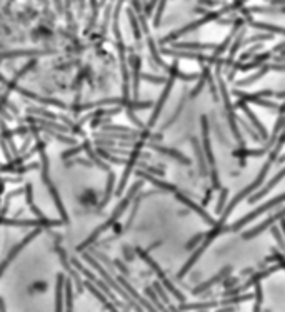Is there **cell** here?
Masks as SVG:
<instances>
[{
    "label": "cell",
    "instance_id": "cell-1",
    "mask_svg": "<svg viewBox=\"0 0 285 312\" xmlns=\"http://www.w3.org/2000/svg\"><path fill=\"white\" fill-rule=\"evenodd\" d=\"M142 184H144V182H137L135 186H133V187L130 189V191H128V194H127V196H125V199L122 200V202H120V204H119V205H117V207H115L114 214L110 215V219H109L107 222H105L104 226H100L99 229L95 231V232H92V234H90V237H88L87 241L83 242L82 246H79V247H77V249H79V250H83V249H85L87 246H90V244H92V242L95 241V239H97V237H99L100 234H102V232H104L105 229H109V227H112V226H114V222H115L117 219H119V217H120L122 214H124V210H125V209L128 207V204H130V200L133 199V196H135V192L138 191V189L142 187Z\"/></svg>",
    "mask_w": 285,
    "mask_h": 312
},
{
    "label": "cell",
    "instance_id": "cell-2",
    "mask_svg": "<svg viewBox=\"0 0 285 312\" xmlns=\"http://www.w3.org/2000/svg\"><path fill=\"white\" fill-rule=\"evenodd\" d=\"M282 202H285V192L280 194V196H278V197L269 200V202H265V204L259 205V207H257L255 210H252V212L245 214V215L242 217V219H239L233 226H228V231H230V232H237V231H240L244 226H247V224H250V222H252V220H255L260 214H265L269 209H273V207H275V205L282 204Z\"/></svg>",
    "mask_w": 285,
    "mask_h": 312
},
{
    "label": "cell",
    "instance_id": "cell-3",
    "mask_svg": "<svg viewBox=\"0 0 285 312\" xmlns=\"http://www.w3.org/2000/svg\"><path fill=\"white\" fill-rule=\"evenodd\" d=\"M217 80H219L220 94H222V97H223V104H225V112H227V119H228V125H230V130L233 133V137H235V141L239 142V146L245 147L242 133H240L239 129H237V115H235V112H233V105L230 104V99H228V92H227V88H225V82H223V79L220 77L219 72H217Z\"/></svg>",
    "mask_w": 285,
    "mask_h": 312
},
{
    "label": "cell",
    "instance_id": "cell-4",
    "mask_svg": "<svg viewBox=\"0 0 285 312\" xmlns=\"http://www.w3.org/2000/svg\"><path fill=\"white\" fill-rule=\"evenodd\" d=\"M167 70L170 72V77H169V80H167V85H165V88H164V92H162L159 102L155 104V110H154V114H152V117H150V120H149V127H152L155 122H157L159 115H160V112H162V109H164L165 100L169 99V96H170V91H172V87H174V82H175L177 75H178V65H177V62L172 64Z\"/></svg>",
    "mask_w": 285,
    "mask_h": 312
},
{
    "label": "cell",
    "instance_id": "cell-5",
    "mask_svg": "<svg viewBox=\"0 0 285 312\" xmlns=\"http://www.w3.org/2000/svg\"><path fill=\"white\" fill-rule=\"evenodd\" d=\"M64 220H50V219H37L35 220H19V219H0V226H15V227H50V226H62Z\"/></svg>",
    "mask_w": 285,
    "mask_h": 312
},
{
    "label": "cell",
    "instance_id": "cell-6",
    "mask_svg": "<svg viewBox=\"0 0 285 312\" xmlns=\"http://www.w3.org/2000/svg\"><path fill=\"white\" fill-rule=\"evenodd\" d=\"M137 252H138V255H140V257L145 260V262H147V264H149L150 267H152V269H154L155 272H157V276L160 277L162 284H164V286H165L167 289H169V292H170V294H174L175 299L178 300V302H183V296H182L180 292L177 291V289H175L174 286H172V284H170L169 281H167V277L164 276V272H162V269H160V267L157 265V262H154V260L149 257V254L145 252V250H142V249H137Z\"/></svg>",
    "mask_w": 285,
    "mask_h": 312
},
{
    "label": "cell",
    "instance_id": "cell-7",
    "mask_svg": "<svg viewBox=\"0 0 285 312\" xmlns=\"http://www.w3.org/2000/svg\"><path fill=\"white\" fill-rule=\"evenodd\" d=\"M85 259L88 260V262H90V264H92V267H93V269H97V271H99V274H100V276H102V277H104V281H105V282H109V286H110L112 289H114V291H115V292H119V294H120V296H122V297H124V299H127V300H128V302L135 304V300H132V297H130V294H128V292H125V291H124V289H122V287L119 286V284H117V282H115L114 279H112V277H110V276L107 274V271H105V269H104V267H102V265H100V264L97 262V260H95V259H92V257H90V255H85Z\"/></svg>",
    "mask_w": 285,
    "mask_h": 312
},
{
    "label": "cell",
    "instance_id": "cell-8",
    "mask_svg": "<svg viewBox=\"0 0 285 312\" xmlns=\"http://www.w3.org/2000/svg\"><path fill=\"white\" fill-rule=\"evenodd\" d=\"M282 217H285V207H282L280 210H277L275 214L270 215L265 222H262L260 226H257V227H254V229H250V231H245V232L242 234V237H244V239H254V237H257L259 234L264 232L267 227H270V226L275 224L277 220H280Z\"/></svg>",
    "mask_w": 285,
    "mask_h": 312
},
{
    "label": "cell",
    "instance_id": "cell-9",
    "mask_svg": "<svg viewBox=\"0 0 285 312\" xmlns=\"http://www.w3.org/2000/svg\"><path fill=\"white\" fill-rule=\"evenodd\" d=\"M283 177H285V167H283V169H280V172H278V174H275V175H273L269 182H267V186H264V187L260 189L259 192H255V194H252V196H250V199H249V204H255L257 200H260V199L264 197V196H267V194H269V192L272 191V189L275 187L277 184L283 179Z\"/></svg>",
    "mask_w": 285,
    "mask_h": 312
},
{
    "label": "cell",
    "instance_id": "cell-10",
    "mask_svg": "<svg viewBox=\"0 0 285 312\" xmlns=\"http://www.w3.org/2000/svg\"><path fill=\"white\" fill-rule=\"evenodd\" d=\"M175 197H177V200H180L182 204H185L187 207L192 209L194 212H197V214H199L200 217H202V219H204L209 226H215V220L212 219V217H210L209 214H207V210H204V205H197V204L192 202V200H190L188 197H185V196H183V194H180V192H175Z\"/></svg>",
    "mask_w": 285,
    "mask_h": 312
},
{
    "label": "cell",
    "instance_id": "cell-11",
    "mask_svg": "<svg viewBox=\"0 0 285 312\" xmlns=\"http://www.w3.org/2000/svg\"><path fill=\"white\" fill-rule=\"evenodd\" d=\"M37 234H38V231H33V232L30 234V236H27V237L24 239V241H22V242H19V244H17V246H15V247H14L12 250H10V254L7 255V257H5V260H4V262L0 264V276L4 274V272H5V269H7V267H9V264L12 262V260H14V259L17 257V254H19L20 250L24 249V247L27 246V244H29V242L32 241V239L37 236Z\"/></svg>",
    "mask_w": 285,
    "mask_h": 312
},
{
    "label": "cell",
    "instance_id": "cell-12",
    "mask_svg": "<svg viewBox=\"0 0 285 312\" xmlns=\"http://www.w3.org/2000/svg\"><path fill=\"white\" fill-rule=\"evenodd\" d=\"M235 107H239V109H242V110H244L245 115H247V119H249V120L254 124V127L257 129V132L260 133V137H262V139H269V132L265 130L264 124H262V122H260L259 119H257V115H255V114L252 112V110H250V109L247 107V105H245L244 100H239V102L235 104Z\"/></svg>",
    "mask_w": 285,
    "mask_h": 312
},
{
    "label": "cell",
    "instance_id": "cell-13",
    "mask_svg": "<svg viewBox=\"0 0 285 312\" xmlns=\"http://www.w3.org/2000/svg\"><path fill=\"white\" fill-rule=\"evenodd\" d=\"M74 264H75V267H77V269H79V271L82 272V274L87 277L88 281H93V284H97V286L100 287V291H102L104 294H107V296H109V297H110L112 300H114V302H117V299L114 297V294L110 292V286H105V284H104L102 281H99V279H97V276H93L92 272H88L87 269H83V265H82V264H79V262H77V260H74Z\"/></svg>",
    "mask_w": 285,
    "mask_h": 312
},
{
    "label": "cell",
    "instance_id": "cell-14",
    "mask_svg": "<svg viewBox=\"0 0 285 312\" xmlns=\"http://www.w3.org/2000/svg\"><path fill=\"white\" fill-rule=\"evenodd\" d=\"M228 272H230V267H228V265H227V267H223V269L219 272V274L212 277L210 281H207V282L200 284V286L195 287L194 291H192V294H195V296H197V294H202V292L205 291V289H210L212 286H215L217 282H222V281H223V277H225V276L228 274Z\"/></svg>",
    "mask_w": 285,
    "mask_h": 312
},
{
    "label": "cell",
    "instance_id": "cell-15",
    "mask_svg": "<svg viewBox=\"0 0 285 312\" xmlns=\"http://www.w3.org/2000/svg\"><path fill=\"white\" fill-rule=\"evenodd\" d=\"M145 147H150V149H154V150H157V152H162V154H167V155H170V157H174L177 160H180L182 164H185L188 165L190 164V160L185 157L183 154H180L178 150H174V149H167V147H162V146H157V144H145Z\"/></svg>",
    "mask_w": 285,
    "mask_h": 312
},
{
    "label": "cell",
    "instance_id": "cell-16",
    "mask_svg": "<svg viewBox=\"0 0 285 312\" xmlns=\"http://www.w3.org/2000/svg\"><path fill=\"white\" fill-rule=\"evenodd\" d=\"M130 65H132V70H133V97L137 99V94H138V82H140V59L137 55H132L130 57Z\"/></svg>",
    "mask_w": 285,
    "mask_h": 312
},
{
    "label": "cell",
    "instance_id": "cell-17",
    "mask_svg": "<svg viewBox=\"0 0 285 312\" xmlns=\"http://www.w3.org/2000/svg\"><path fill=\"white\" fill-rule=\"evenodd\" d=\"M192 147L195 150V155H197V160H199V165H200V174L204 177L209 175V170H207V160H205V154H204V149L199 146L197 139H192Z\"/></svg>",
    "mask_w": 285,
    "mask_h": 312
},
{
    "label": "cell",
    "instance_id": "cell-18",
    "mask_svg": "<svg viewBox=\"0 0 285 312\" xmlns=\"http://www.w3.org/2000/svg\"><path fill=\"white\" fill-rule=\"evenodd\" d=\"M272 70V64H262L260 65V70L257 72V74H254L252 77H249V79H242V80H239V85H252L254 82H257L259 79H262L267 72H270Z\"/></svg>",
    "mask_w": 285,
    "mask_h": 312
},
{
    "label": "cell",
    "instance_id": "cell-19",
    "mask_svg": "<svg viewBox=\"0 0 285 312\" xmlns=\"http://www.w3.org/2000/svg\"><path fill=\"white\" fill-rule=\"evenodd\" d=\"M137 175H138V177H142V179H147L149 182H152V184H155V186H157V187H160V189H162V191H169V192H177V187H175V186H172V184H167V182H162V181H159V179H155V177H152V175L145 174V172H142V170H138V172H137Z\"/></svg>",
    "mask_w": 285,
    "mask_h": 312
},
{
    "label": "cell",
    "instance_id": "cell-20",
    "mask_svg": "<svg viewBox=\"0 0 285 312\" xmlns=\"http://www.w3.org/2000/svg\"><path fill=\"white\" fill-rule=\"evenodd\" d=\"M59 250V255H60V260H62V264H64V267H65V269H67V272H69V274H70V277H74V279H75V286H77V291H79V292H82V282H80V277H79V274H77V272L74 271V269H72V267H70V264L69 262H67V255H65V252H64V250L62 249H57Z\"/></svg>",
    "mask_w": 285,
    "mask_h": 312
},
{
    "label": "cell",
    "instance_id": "cell-21",
    "mask_svg": "<svg viewBox=\"0 0 285 312\" xmlns=\"http://www.w3.org/2000/svg\"><path fill=\"white\" fill-rule=\"evenodd\" d=\"M175 49H190V50H214L217 43H199V42H183L174 43Z\"/></svg>",
    "mask_w": 285,
    "mask_h": 312
},
{
    "label": "cell",
    "instance_id": "cell-22",
    "mask_svg": "<svg viewBox=\"0 0 285 312\" xmlns=\"http://www.w3.org/2000/svg\"><path fill=\"white\" fill-rule=\"evenodd\" d=\"M117 279H119V282L122 284V286H124L125 287V291L128 292V294H130V297H133V300H137V302H140V304H144L145 305V307H147V309H154L152 307V305H149V302H147V300H144L140 296H138V294L135 292V291H133V289L130 287V284H128L125 279H124V277H122V276H119V277H117Z\"/></svg>",
    "mask_w": 285,
    "mask_h": 312
},
{
    "label": "cell",
    "instance_id": "cell-23",
    "mask_svg": "<svg viewBox=\"0 0 285 312\" xmlns=\"http://www.w3.org/2000/svg\"><path fill=\"white\" fill-rule=\"evenodd\" d=\"M85 286H87V289H88V291H90V292L93 294V296L97 297V299L100 300V302H102V304H104V305H105V307H107V309H110V310H115V309H117L115 305H112V304L109 302V299L104 296V294H102V291H99V289L95 287V286H92L90 282H87Z\"/></svg>",
    "mask_w": 285,
    "mask_h": 312
},
{
    "label": "cell",
    "instance_id": "cell-24",
    "mask_svg": "<svg viewBox=\"0 0 285 312\" xmlns=\"http://www.w3.org/2000/svg\"><path fill=\"white\" fill-rule=\"evenodd\" d=\"M250 25L255 27V29H262V30L272 32V33H283L285 35V29L277 27V25H269V24H265V22H250Z\"/></svg>",
    "mask_w": 285,
    "mask_h": 312
},
{
    "label": "cell",
    "instance_id": "cell-25",
    "mask_svg": "<svg viewBox=\"0 0 285 312\" xmlns=\"http://www.w3.org/2000/svg\"><path fill=\"white\" fill-rule=\"evenodd\" d=\"M64 291H65V304L67 310H72V304H74V291H72V281L67 279L64 282Z\"/></svg>",
    "mask_w": 285,
    "mask_h": 312
},
{
    "label": "cell",
    "instance_id": "cell-26",
    "mask_svg": "<svg viewBox=\"0 0 285 312\" xmlns=\"http://www.w3.org/2000/svg\"><path fill=\"white\" fill-rule=\"evenodd\" d=\"M83 149L87 150L88 157H90L92 160H95V164H97V165L100 167V169H102V170H105V172H109V170H110V167H109V165H105V164L102 162V160H100V159L97 157V154H95L93 150H92L90 144H88V142H83Z\"/></svg>",
    "mask_w": 285,
    "mask_h": 312
},
{
    "label": "cell",
    "instance_id": "cell-27",
    "mask_svg": "<svg viewBox=\"0 0 285 312\" xmlns=\"http://www.w3.org/2000/svg\"><path fill=\"white\" fill-rule=\"evenodd\" d=\"M64 282H65V279H64V276L60 274L59 276V279H57V299H55V309L57 310H62L64 309V302H62V287H64Z\"/></svg>",
    "mask_w": 285,
    "mask_h": 312
},
{
    "label": "cell",
    "instance_id": "cell-28",
    "mask_svg": "<svg viewBox=\"0 0 285 312\" xmlns=\"http://www.w3.org/2000/svg\"><path fill=\"white\" fill-rule=\"evenodd\" d=\"M127 14H128V20H130L132 30H133V33H135V38H140V37H142V32H140V27H138V20H137L135 14H133L132 9H128Z\"/></svg>",
    "mask_w": 285,
    "mask_h": 312
},
{
    "label": "cell",
    "instance_id": "cell-29",
    "mask_svg": "<svg viewBox=\"0 0 285 312\" xmlns=\"http://www.w3.org/2000/svg\"><path fill=\"white\" fill-rule=\"evenodd\" d=\"M275 37V33H260V35H254L252 38H245L242 42V46H247V43H254V42H264V40H272V38Z\"/></svg>",
    "mask_w": 285,
    "mask_h": 312
},
{
    "label": "cell",
    "instance_id": "cell-30",
    "mask_svg": "<svg viewBox=\"0 0 285 312\" xmlns=\"http://www.w3.org/2000/svg\"><path fill=\"white\" fill-rule=\"evenodd\" d=\"M228 196V189H225V187H222L220 189V197H219V204H217V207H215V214H222V210H223V205H225V202H227V197Z\"/></svg>",
    "mask_w": 285,
    "mask_h": 312
},
{
    "label": "cell",
    "instance_id": "cell-31",
    "mask_svg": "<svg viewBox=\"0 0 285 312\" xmlns=\"http://www.w3.org/2000/svg\"><path fill=\"white\" fill-rule=\"evenodd\" d=\"M249 299H254V294H244V296H228L227 299H223L222 304H237V302H244V300H249Z\"/></svg>",
    "mask_w": 285,
    "mask_h": 312
},
{
    "label": "cell",
    "instance_id": "cell-32",
    "mask_svg": "<svg viewBox=\"0 0 285 312\" xmlns=\"http://www.w3.org/2000/svg\"><path fill=\"white\" fill-rule=\"evenodd\" d=\"M217 302H204V304H194V305H178V309L185 310V309H197V310H204V309H212L215 307Z\"/></svg>",
    "mask_w": 285,
    "mask_h": 312
},
{
    "label": "cell",
    "instance_id": "cell-33",
    "mask_svg": "<svg viewBox=\"0 0 285 312\" xmlns=\"http://www.w3.org/2000/svg\"><path fill=\"white\" fill-rule=\"evenodd\" d=\"M149 47H150V52H152V55H154L155 62H157L160 67H164V69H169V67L165 65L164 60L160 59V55H159V52H157V47H155V42L152 40V38H149Z\"/></svg>",
    "mask_w": 285,
    "mask_h": 312
},
{
    "label": "cell",
    "instance_id": "cell-34",
    "mask_svg": "<svg viewBox=\"0 0 285 312\" xmlns=\"http://www.w3.org/2000/svg\"><path fill=\"white\" fill-rule=\"evenodd\" d=\"M114 181H115L114 172L109 170V182H107V189H105V197H104L102 205H104L105 202H109V199H110V196H112V189H114Z\"/></svg>",
    "mask_w": 285,
    "mask_h": 312
},
{
    "label": "cell",
    "instance_id": "cell-35",
    "mask_svg": "<svg viewBox=\"0 0 285 312\" xmlns=\"http://www.w3.org/2000/svg\"><path fill=\"white\" fill-rule=\"evenodd\" d=\"M255 292H254V300H255V310H260L262 307V286H260V282H257L255 284Z\"/></svg>",
    "mask_w": 285,
    "mask_h": 312
},
{
    "label": "cell",
    "instance_id": "cell-36",
    "mask_svg": "<svg viewBox=\"0 0 285 312\" xmlns=\"http://www.w3.org/2000/svg\"><path fill=\"white\" fill-rule=\"evenodd\" d=\"M183 102H185V96L182 97V100H180V104H178V107H177V110L174 114H172V117H170V120L169 122H165V125H164V129H167V127H170L172 124H174V122L177 120V117H178V114L182 112V107H183Z\"/></svg>",
    "mask_w": 285,
    "mask_h": 312
},
{
    "label": "cell",
    "instance_id": "cell-37",
    "mask_svg": "<svg viewBox=\"0 0 285 312\" xmlns=\"http://www.w3.org/2000/svg\"><path fill=\"white\" fill-rule=\"evenodd\" d=\"M270 232H272V236L275 237V241L278 242V246H280L283 249V252H285V241H283V236H282L280 229H278V227H272Z\"/></svg>",
    "mask_w": 285,
    "mask_h": 312
},
{
    "label": "cell",
    "instance_id": "cell-38",
    "mask_svg": "<svg viewBox=\"0 0 285 312\" xmlns=\"http://www.w3.org/2000/svg\"><path fill=\"white\" fill-rule=\"evenodd\" d=\"M237 120L240 122V125L244 127L245 132H247L249 136L254 139V141H260V133H255V132H254V129H252V127H250V125L247 124V122H244V120H240V119H237Z\"/></svg>",
    "mask_w": 285,
    "mask_h": 312
},
{
    "label": "cell",
    "instance_id": "cell-39",
    "mask_svg": "<svg viewBox=\"0 0 285 312\" xmlns=\"http://www.w3.org/2000/svg\"><path fill=\"white\" fill-rule=\"evenodd\" d=\"M154 287L157 289V294L162 297V300H164L165 304H169V296H167V294L164 292V287H162L159 282H155V284H154Z\"/></svg>",
    "mask_w": 285,
    "mask_h": 312
},
{
    "label": "cell",
    "instance_id": "cell-40",
    "mask_svg": "<svg viewBox=\"0 0 285 312\" xmlns=\"http://www.w3.org/2000/svg\"><path fill=\"white\" fill-rule=\"evenodd\" d=\"M145 80H149V82H155V83H164L167 82L165 77H155V75H147V74H144L142 75Z\"/></svg>",
    "mask_w": 285,
    "mask_h": 312
},
{
    "label": "cell",
    "instance_id": "cell-41",
    "mask_svg": "<svg viewBox=\"0 0 285 312\" xmlns=\"http://www.w3.org/2000/svg\"><path fill=\"white\" fill-rule=\"evenodd\" d=\"M157 2H159V0H150L149 4H145V7H144L145 15H150V14L154 12V7H155V5H157Z\"/></svg>",
    "mask_w": 285,
    "mask_h": 312
},
{
    "label": "cell",
    "instance_id": "cell-42",
    "mask_svg": "<svg viewBox=\"0 0 285 312\" xmlns=\"http://www.w3.org/2000/svg\"><path fill=\"white\" fill-rule=\"evenodd\" d=\"M104 130H115V132H132L128 127H119V125H105Z\"/></svg>",
    "mask_w": 285,
    "mask_h": 312
},
{
    "label": "cell",
    "instance_id": "cell-43",
    "mask_svg": "<svg viewBox=\"0 0 285 312\" xmlns=\"http://www.w3.org/2000/svg\"><path fill=\"white\" fill-rule=\"evenodd\" d=\"M200 5H207V7H217V5H222L220 0H199Z\"/></svg>",
    "mask_w": 285,
    "mask_h": 312
},
{
    "label": "cell",
    "instance_id": "cell-44",
    "mask_svg": "<svg viewBox=\"0 0 285 312\" xmlns=\"http://www.w3.org/2000/svg\"><path fill=\"white\" fill-rule=\"evenodd\" d=\"M83 149V146H79V147H75V149H72V150H69V152H64L62 154V157H65V159H69V157H72V155H75V154H79L80 150Z\"/></svg>",
    "mask_w": 285,
    "mask_h": 312
},
{
    "label": "cell",
    "instance_id": "cell-45",
    "mask_svg": "<svg viewBox=\"0 0 285 312\" xmlns=\"http://www.w3.org/2000/svg\"><path fill=\"white\" fill-rule=\"evenodd\" d=\"M127 114H128V117H130V120H132V122H135V124H137L138 127H144V124H142V122L137 119V117H135V114H133V109H128V110H127Z\"/></svg>",
    "mask_w": 285,
    "mask_h": 312
},
{
    "label": "cell",
    "instance_id": "cell-46",
    "mask_svg": "<svg viewBox=\"0 0 285 312\" xmlns=\"http://www.w3.org/2000/svg\"><path fill=\"white\" fill-rule=\"evenodd\" d=\"M147 292H149V296L152 297V300H154V302L157 304V307H159V309H164V307H162V305H160V300L157 299V296H155V294H154L152 291H150V289H147Z\"/></svg>",
    "mask_w": 285,
    "mask_h": 312
},
{
    "label": "cell",
    "instance_id": "cell-47",
    "mask_svg": "<svg viewBox=\"0 0 285 312\" xmlns=\"http://www.w3.org/2000/svg\"><path fill=\"white\" fill-rule=\"evenodd\" d=\"M210 194H212V189H209V191L205 192V197H204V202H202V205H207L210 202Z\"/></svg>",
    "mask_w": 285,
    "mask_h": 312
},
{
    "label": "cell",
    "instance_id": "cell-48",
    "mask_svg": "<svg viewBox=\"0 0 285 312\" xmlns=\"http://www.w3.org/2000/svg\"><path fill=\"white\" fill-rule=\"evenodd\" d=\"M12 169H14L12 164H10V165H0V170H2V172H14Z\"/></svg>",
    "mask_w": 285,
    "mask_h": 312
},
{
    "label": "cell",
    "instance_id": "cell-49",
    "mask_svg": "<svg viewBox=\"0 0 285 312\" xmlns=\"http://www.w3.org/2000/svg\"><path fill=\"white\" fill-rule=\"evenodd\" d=\"M237 281H239V279H232V277H230V279L225 281V287H227V286H233V284H237Z\"/></svg>",
    "mask_w": 285,
    "mask_h": 312
},
{
    "label": "cell",
    "instance_id": "cell-50",
    "mask_svg": "<svg viewBox=\"0 0 285 312\" xmlns=\"http://www.w3.org/2000/svg\"><path fill=\"white\" fill-rule=\"evenodd\" d=\"M273 97H277V99H285V92H273Z\"/></svg>",
    "mask_w": 285,
    "mask_h": 312
},
{
    "label": "cell",
    "instance_id": "cell-51",
    "mask_svg": "<svg viewBox=\"0 0 285 312\" xmlns=\"http://www.w3.org/2000/svg\"><path fill=\"white\" fill-rule=\"evenodd\" d=\"M280 224H282V234L285 236V217H282L280 219Z\"/></svg>",
    "mask_w": 285,
    "mask_h": 312
}]
</instances>
